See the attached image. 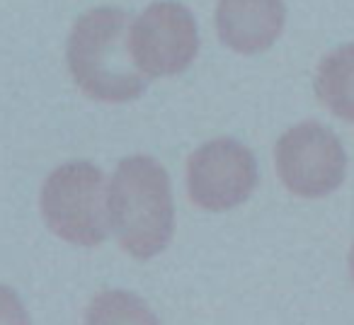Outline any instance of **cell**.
<instances>
[{
    "label": "cell",
    "mask_w": 354,
    "mask_h": 325,
    "mask_svg": "<svg viewBox=\"0 0 354 325\" xmlns=\"http://www.w3.org/2000/svg\"><path fill=\"white\" fill-rule=\"evenodd\" d=\"M284 0H218L216 30L221 41L238 54H260L284 30Z\"/></svg>",
    "instance_id": "7"
},
{
    "label": "cell",
    "mask_w": 354,
    "mask_h": 325,
    "mask_svg": "<svg viewBox=\"0 0 354 325\" xmlns=\"http://www.w3.org/2000/svg\"><path fill=\"white\" fill-rule=\"evenodd\" d=\"M41 216L46 226L73 245L93 248L107 236L104 180L90 162H66L41 187Z\"/></svg>",
    "instance_id": "3"
},
{
    "label": "cell",
    "mask_w": 354,
    "mask_h": 325,
    "mask_svg": "<svg viewBox=\"0 0 354 325\" xmlns=\"http://www.w3.org/2000/svg\"><path fill=\"white\" fill-rule=\"evenodd\" d=\"M315 93L335 117L354 122V44L325 56L315 75Z\"/></svg>",
    "instance_id": "8"
},
{
    "label": "cell",
    "mask_w": 354,
    "mask_h": 325,
    "mask_svg": "<svg viewBox=\"0 0 354 325\" xmlns=\"http://www.w3.org/2000/svg\"><path fill=\"white\" fill-rule=\"evenodd\" d=\"M277 173L286 189L299 197H325L337 189L347 170L342 143L330 129L304 122L277 141Z\"/></svg>",
    "instance_id": "4"
},
{
    "label": "cell",
    "mask_w": 354,
    "mask_h": 325,
    "mask_svg": "<svg viewBox=\"0 0 354 325\" xmlns=\"http://www.w3.org/2000/svg\"><path fill=\"white\" fill-rule=\"evenodd\" d=\"M257 185L252 153L233 138H216L192 153L187 165L189 197L207 212H228L243 204Z\"/></svg>",
    "instance_id": "6"
},
{
    "label": "cell",
    "mask_w": 354,
    "mask_h": 325,
    "mask_svg": "<svg viewBox=\"0 0 354 325\" xmlns=\"http://www.w3.org/2000/svg\"><path fill=\"white\" fill-rule=\"evenodd\" d=\"M107 216L117 241L136 260H151L167 248L175 228L170 178L160 162L131 156L117 165L109 185Z\"/></svg>",
    "instance_id": "1"
},
{
    "label": "cell",
    "mask_w": 354,
    "mask_h": 325,
    "mask_svg": "<svg viewBox=\"0 0 354 325\" xmlns=\"http://www.w3.org/2000/svg\"><path fill=\"white\" fill-rule=\"evenodd\" d=\"M129 44L143 75L183 73L199 49L197 22L185 6L160 0L133 22Z\"/></svg>",
    "instance_id": "5"
},
{
    "label": "cell",
    "mask_w": 354,
    "mask_h": 325,
    "mask_svg": "<svg viewBox=\"0 0 354 325\" xmlns=\"http://www.w3.org/2000/svg\"><path fill=\"white\" fill-rule=\"evenodd\" d=\"M349 270H352V279H354V248H352V252H349Z\"/></svg>",
    "instance_id": "9"
},
{
    "label": "cell",
    "mask_w": 354,
    "mask_h": 325,
    "mask_svg": "<svg viewBox=\"0 0 354 325\" xmlns=\"http://www.w3.org/2000/svg\"><path fill=\"white\" fill-rule=\"evenodd\" d=\"M129 15L117 8H95L75 22L68 39V66L78 88L102 102H129L146 88L129 44Z\"/></svg>",
    "instance_id": "2"
}]
</instances>
